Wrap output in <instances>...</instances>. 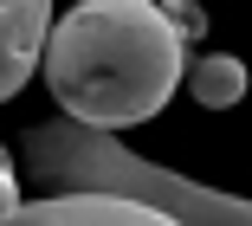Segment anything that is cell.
<instances>
[{
  "instance_id": "cell-3",
  "label": "cell",
  "mask_w": 252,
  "mask_h": 226,
  "mask_svg": "<svg viewBox=\"0 0 252 226\" xmlns=\"http://www.w3.org/2000/svg\"><path fill=\"white\" fill-rule=\"evenodd\" d=\"M0 226H181V220L117 188H52L39 200H20Z\"/></svg>"
},
{
  "instance_id": "cell-4",
  "label": "cell",
  "mask_w": 252,
  "mask_h": 226,
  "mask_svg": "<svg viewBox=\"0 0 252 226\" xmlns=\"http://www.w3.org/2000/svg\"><path fill=\"white\" fill-rule=\"evenodd\" d=\"M45 32H52V0H0V103L20 97L39 71Z\"/></svg>"
},
{
  "instance_id": "cell-2",
  "label": "cell",
  "mask_w": 252,
  "mask_h": 226,
  "mask_svg": "<svg viewBox=\"0 0 252 226\" xmlns=\"http://www.w3.org/2000/svg\"><path fill=\"white\" fill-rule=\"evenodd\" d=\"M26 161L45 188H117V194H136L149 207L175 213L181 226H252V200L136 161L117 142V129H91V123H71V117L45 123V129L26 136Z\"/></svg>"
},
{
  "instance_id": "cell-6",
  "label": "cell",
  "mask_w": 252,
  "mask_h": 226,
  "mask_svg": "<svg viewBox=\"0 0 252 226\" xmlns=\"http://www.w3.org/2000/svg\"><path fill=\"white\" fill-rule=\"evenodd\" d=\"M20 200H26V194H20V181H13V168H0V220H7Z\"/></svg>"
},
{
  "instance_id": "cell-1",
  "label": "cell",
  "mask_w": 252,
  "mask_h": 226,
  "mask_svg": "<svg viewBox=\"0 0 252 226\" xmlns=\"http://www.w3.org/2000/svg\"><path fill=\"white\" fill-rule=\"evenodd\" d=\"M45 91L71 123L129 129L181 91V32L162 0H84L45 32Z\"/></svg>"
},
{
  "instance_id": "cell-5",
  "label": "cell",
  "mask_w": 252,
  "mask_h": 226,
  "mask_svg": "<svg viewBox=\"0 0 252 226\" xmlns=\"http://www.w3.org/2000/svg\"><path fill=\"white\" fill-rule=\"evenodd\" d=\"M181 84L194 91L200 110H233L246 97V59H226V52H207V59L181 65Z\"/></svg>"
}]
</instances>
